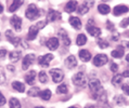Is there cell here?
<instances>
[{
    "label": "cell",
    "instance_id": "cell-30",
    "mask_svg": "<svg viewBox=\"0 0 129 108\" xmlns=\"http://www.w3.org/2000/svg\"><path fill=\"white\" fill-rule=\"evenodd\" d=\"M56 91H58V93H60V94H66L67 92H69V89H67V85L66 84H60L58 86V89H56Z\"/></svg>",
    "mask_w": 129,
    "mask_h": 108
},
{
    "label": "cell",
    "instance_id": "cell-45",
    "mask_svg": "<svg viewBox=\"0 0 129 108\" xmlns=\"http://www.w3.org/2000/svg\"><path fill=\"white\" fill-rule=\"evenodd\" d=\"M121 76H123L124 78H129V69H128V70H125Z\"/></svg>",
    "mask_w": 129,
    "mask_h": 108
},
{
    "label": "cell",
    "instance_id": "cell-37",
    "mask_svg": "<svg viewBox=\"0 0 129 108\" xmlns=\"http://www.w3.org/2000/svg\"><path fill=\"white\" fill-rule=\"evenodd\" d=\"M36 25L38 26L39 29H41V28H44L46 25H47V22H46V21H41V22H38V23L36 24Z\"/></svg>",
    "mask_w": 129,
    "mask_h": 108
},
{
    "label": "cell",
    "instance_id": "cell-7",
    "mask_svg": "<svg viewBox=\"0 0 129 108\" xmlns=\"http://www.w3.org/2000/svg\"><path fill=\"white\" fill-rule=\"evenodd\" d=\"M35 60H36V55H35V54H27V55L23 59L22 68L24 70H27L28 68H29L30 65L35 62Z\"/></svg>",
    "mask_w": 129,
    "mask_h": 108
},
{
    "label": "cell",
    "instance_id": "cell-41",
    "mask_svg": "<svg viewBox=\"0 0 129 108\" xmlns=\"http://www.w3.org/2000/svg\"><path fill=\"white\" fill-rule=\"evenodd\" d=\"M5 104H6V97L3 96V94L1 92H0V106L5 105Z\"/></svg>",
    "mask_w": 129,
    "mask_h": 108
},
{
    "label": "cell",
    "instance_id": "cell-3",
    "mask_svg": "<svg viewBox=\"0 0 129 108\" xmlns=\"http://www.w3.org/2000/svg\"><path fill=\"white\" fill-rule=\"evenodd\" d=\"M88 85H89L90 90L94 93V94H98V93L103 91L102 85H101V82L99 81V79H95V78L90 79V80L88 81Z\"/></svg>",
    "mask_w": 129,
    "mask_h": 108
},
{
    "label": "cell",
    "instance_id": "cell-31",
    "mask_svg": "<svg viewBox=\"0 0 129 108\" xmlns=\"http://www.w3.org/2000/svg\"><path fill=\"white\" fill-rule=\"evenodd\" d=\"M10 108H21V104L19 102V99L14 98V97H12L11 99H10Z\"/></svg>",
    "mask_w": 129,
    "mask_h": 108
},
{
    "label": "cell",
    "instance_id": "cell-13",
    "mask_svg": "<svg viewBox=\"0 0 129 108\" xmlns=\"http://www.w3.org/2000/svg\"><path fill=\"white\" fill-rule=\"evenodd\" d=\"M58 35L60 36V38H61V40H62V43L65 46H69L71 44V39L69 38V36H67L66 34V31L64 30V29H60L59 32H58Z\"/></svg>",
    "mask_w": 129,
    "mask_h": 108
},
{
    "label": "cell",
    "instance_id": "cell-23",
    "mask_svg": "<svg viewBox=\"0 0 129 108\" xmlns=\"http://www.w3.org/2000/svg\"><path fill=\"white\" fill-rule=\"evenodd\" d=\"M38 96H40V98L44 99V100H49L50 98H51L52 94H51V91H50V90H44V91L39 92Z\"/></svg>",
    "mask_w": 129,
    "mask_h": 108
},
{
    "label": "cell",
    "instance_id": "cell-32",
    "mask_svg": "<svg viewBox=\"0 0 129 108\" xmlns=\"http://www.w3.org/2000/svg\"><path fill=\"white\" fill-rule=\"evenodd\" d=\"M39 88H37V86H35V88H31L29 91L27 92V94L29 95V96H38V94H39Z\"/></svg>",
    "mask_w": 129,
    "mask_h": 108
},
{
    "label": "cell",
    "instance_id": "cell-29",
    "mask_svg": "<svg viewBox=\"0 0 129 108\" xmlns=\"http://www.w3.org/2000/svg\"><path fill=\"white\" fill-rule=\"evenodd\" d=\"M86 42H87V37H86L84 34H80L77 36L76 43L78 45H84V44H86Z\"/></svg>",
    "mask_w": 129,
    "mask_h": 108
},
{
    "label": "cell",
    "instance_id": "cell-16",
    "mask_svg": "<svg viewBox=\"0 0 129 108\" xmlns=\"http://www.w3.org/2000/svg\"><path fill=\"white\" fill-rule=\"evenodd\" d=\"M65 66L69 68V69H73L77 66V61H76V57L74 55H70L67 59L65 60Z\"/></svg>",
    "mask_w": 129,
    "mask_h": 108
},
{
    "label": "cell",
    "instance_id": "cell-38",
    "mask_svg": "<svg viewBox=\"0 0 129 108\" xmlns=\"http://www.w3.org/2000/svg\"><path fill=\"white\" fill-rule=\"evenodd\" d=\"M1 70L2 69H0V84L5 83V81H6V76H5V74H3Z\"/></svg>",
    "mask_w": 129,
    "mask_h": 108
},
{
    "label": "cell",
    "instance_id": "cell-17",
    "mask_svg": "<svg viewBox=\"0 0 129 108\" xmlns=\"http://www.w3.org/2000/svg\"><path fill=\"white\" fill-rule=\"evenodd\" d=\"M92 5H93V2H92V1H90V2L85 1L81 6H79V9H78V13L81 14V15H84V14H86L89 10H90V8H91Z\"/></svg>",
    "mask_w": 129,
    "mask_h": 108
},
{
    "label": "cell",
    "instance_id": "cell-20",
    "mask_svg": "<svg viewBox=\"0 0 129 108\" xmlns=\"http://www.w3.org/2000/svg\"><path fill=\"white\" fill-rule=\"evenodd\" d=\"M79 59L82 62H89L91 59V53L88 50H80L79 51Z\"/></svg>",
    "mask_w": 129,
    "mask_h": 108
},
{
    "label": "cell",
    "instance_id": "cell-33",
    "mask_svg": "<svg viewBox=\"0 0 129 108\" xmlns=\"http://www.w3.org/2000/svg\"><path fill=\"white\" fill-rule=\"evenodd\" d=\"M38 78H39V81L41 82V83H46L48 80V78H47V74L45 73V71H40L38 75Z\"/></svg>",
    "mask_w": 129,
    "mask_h": 108
},
{
    "label": "cell",
    "instance_id": "cell-28",
    "mask_svg": "<svg viewBox=\"0 0 129 108\" xmlns=\"http://www.w3.org/2000/svg\"><path fill=\"white\" fill-rule=\"evenodd\" d=\"M22 5H23V1H17V0L13 1L11 5L9 6V12H14V11H16Z\"/></svg>",
    "mask_w": 129,
    "mask_h": 108
},
{
    "label": "cell",
    "instance_id": "cell-53",
    "mask_svg": "<svg viewBox=\"0 0 129 108\" xmlns=\"http://www.w3.org/2000/svg\"><path fill=\"white\" fill-rule=\"evenodd\" d=\"M0 40H1V35H0Z\"/></svg>",
    "mask_w": 129,
    "mask_h": 108
},
{
    "label": "cell",
    "instance_id": "cell-40",
    "mask_svg": "<svg viewBox=\"0 0 129 108\" xmlns=\"http://www.w3.org/2000/svg\"><path fill=\"white\" fill-rule=\"evenodd\" d=\"M121 89H123V91L126 93L127 95H129V85L128 84H123L121 85Z\"/></svg>",
    "mask_w": 129,
    "mask_h": 108
},
{
    "label": "cell",
    "instance_id": "cell-8",
    "mask_svg": "<svg viewBox=\"0 0 129 108\" xmlns=\"http://www.w3.org/2000/svg\"><path fill=\"white\" fill-rule=\"evenodd\" d=\"M107 61H109V59H107L105 54H98L93 59V65L96 67H101L107 63Z\"/></svg>",
    "mask_w": 129,
    "mask_h": 108
},
{
    "label": "cell",
    "instance_id": "cell-42",
    "mask_svg": "<svg viewBox=\"0 0 129 108\" xmlns=\"http://www.w3.org/2000/svg\"><path fill=\"white\" fill-rule=\"evenodd\" d=\"M6 54H7V50H5V49L0 50V60H3V59H5Z\"/></svg>",
    "mask_w": 129,
    "mask_h": 108
},
{
    "label": "cell",
    "instance_id": "cell-10",
    "mask_svg": "<svg viewBox=\"0 0 129 108\" xmlns=\"http://www.w3.org/2000/svg\"><path fill=\"white\" fill-rule=\"evenodd\" d=\"M46 44H47L49 50H51V51H54V50H56V49L59 48L60 42H59V39L56 38V37H51V38H49L48 40H47Z\"/></svg>",
    "mask_w": 129,
    "mask_h": 108
},
{
    "label": "cell",
    "instance_id": "cell-51",
    "mask_svg": "<svg viewBox=\"0 0 129 108\" xmlns=\"http://www.w3.org/2000/svg\"><path fill=\"white\" fill-rule=\"evenodd\" d=\"M35 108H44V107H35Z\"/></svg>",
    "mask_w": 129,
    "mask_h": 108
},
{
    "label": "cell",
    "instance_id": "cell-35",
    "mask_svg": "<svg viewBox=\"0 0 129 108\" xmlns=\"http://www.w3.org/2000/svg\"><path fill=\"white\" fill-rule=\"evenodd\" d=\"M114 100H115V103L117 104V105H123V104H125V102H126L124 97H123V96H120V95H117Z\"/></svg>",
    "mask_w": 129,
    "mask_h": 108
},
{
    "label": "cell",
    "instance_id": "cell-46",
    "mask_svg": "<svg viewBox=\"0 0 129 108\" xmlns=\"http://www.w3.org/2000/svg\"><path fill=\"white\" fill-rule=\"evenodd\" d=\"M8 69H9V70H11V71H14V69H15V68H14L12 65H8Z\"/></svg>",
    "mask_w": 129,
    "mask_h": 108
},
{
    "label": "cell",
    "instance_id": "cell-6",
    "mask_svg": "<svg viewBox=\"0 0 129 108\" xmlns=\"http://www.w3.org/2000/svg\"><path fill=\"white\" fill-rule=\"evenodd\" d=\"M52 60H53V54H51V53L45 54V55L38 57V64L40 65L41 67H48Z\"/></svg>",
    "mask_w": 129,
    "mask_h": 108
},
{
    "label": "cell",
    "instance_id": "cell-43",
    "mask_svg": "<svg viewBox=\"0 0 129 108\" xmlns=\"http://www.w3.org/2000/svg\"><path fill=\"white\" fill-rule=\"evenodd\" d=\"M106 25H107V29H109V30H113V29H114V25L111 23L110 21L106 22Z\"/></svg>",
    "mask_w": 129,
    "mask_h": 108
},
{
    "label": "cell",
    "instance_id": "cell-18",
    "mask_svg": "<svg viewBox=\"0 0 129 108\" xmlns=\"http://www.w3.org/2000/svg\"><path fill=\"white\" fill-rule=\"evenodd\" d=\"M25 81L27 82L28 84L33 85L36 81V71L35 70H29L27 73V75L25 76Z\"/></svg>",
    "mask_w": 129,
    "mask_h": 108
},
{
    "label": "cell",
    "instance_id": "cell-39",
    "mask_svg": "<svg viewBox=\"0 0 129 108\" xmlns=\"http://www.w3.org/2000/svg\"><path fill=\"white\" fill-rule=\"evenodd\" d=\"M111 70H112L113 73H116V71L118 70V65L115 64V63H112L111 64Z\"/></svg>",
    "mask_w": 129,
    "mask_h": 108
},
{
    "label": "cell",
    "instance_id": "cell-25",
    "mask_svg": "<svg viewBox=\"0 0 129 108\" xmlns=\"http://www.w3.org/2000/svg\"><path fill=\"white\" fill-rule=\"evenodd\" d=\"M9 59L13 63L17 62V61L21 59V52H19V51H12V52H10L9 53Z\"/></svg>",
    "mask_w": 129,
    "mask_h": 108
},
{
    "label": "cell",
    "instance_id": "cell-19",
    "mask_svg": "<svg viewBox=\"0 0 129 108\" xmlns=\"http://www.w3.org/2000/svg\"><path fill=\"white\" fill-rule=\"evenodd\" d=\"M69 22H70V24L72 25V26L75 28V29H80V28H81V21L78 19V17H76V16H71Z\"/></svg>",
    "mask_w": 129,
    "mask_h": 108
},
{
    "label": "cell",
    "instance_id": "cell-22",
    "mask_svg": "<svg viewBox=\"0 0 129 108\" xmlns=\"http://www.w3.org/2000/svg\"><path fill=\"white\" fill-rule=\"evenodd\" d=\"M77 6H78L77 1H69L66 3V6H65V11L66 12H69V13L74 12V11L77 9Z\"/></svg>",
    "mask_w": 129,
    "mask_h": 108
},
{
    "label": "cell",
    "instance_id": "cell-44",
    "mask_svg": "<svg viewBox=\"0 0 129 108\" xmlns=\"http://www.w3.org/2000/svg\"><path fill=\"white\" fill-rule=\"evenodd\" d=\"M112 39H113L114 41H117L118 39H119V34H118V32H116V31H115V35L113 34V36H112Z\"/></svg>",
    "mask_w": 129,
    "mask_h": 108
},
{
    "label": "cell",
    "instance_id": "cell-11",
    "mask_svg": "<svg viewBox=\"0 0 129 108\" xmlns=\"http://www.w3.org/2000/svg\"><path fill=\"white\" fill-rule=\"evenodd\" d=\"M6 37H7V39H8V40L11 42L13 45H15V46L19 45L20 42H21V39L19 37H15L11 30H7L6 31Z\"/></svg>",
    "mask_w": 129,
    "mask_h": 108
},
{
    "label": "cell",
    "instance_id": "cell-36",
    "mask_svg": "<svg viewBox=\"0 0 129 108\" xmlns=\"http://www.w3.org/2000/svg\"><path fill=\"white\" fill-rule=\"evenodd\" d=\"M129 25V17H127V19H124L123 21L120 22V26L121 27H127Z\"/></svg>",
    "mask_w": 129,
    "mask_h": 108
},
{
    "label": "cell",
    "instance_id": "cell-15",
    "mask_svg": "<svg viewBox=\"0 0 129 108\" xmlns=\"http://www.w3.org/2000/svg\"><path fill=\"white\" fill-rule=\"evenodd\" d=\"M129 11L128 9V7L127 6H124V5H119V6H116L115 8H114L113 10V14L114 15H121V14H124V13H127Z\"/></svg>",
    "mask_w": 129,
    "mask_h": 108
},
{
    "label": "cell",
    "instance_id": "cell-52",
    "mask_svg": "<svg viewBox=\"0 0 129 108\" xmlns=\"http://www.w3.org/2000/svg\"><path fill=\"white\" fill-rule=\"evenodd\" d=\"M70 108H77V107H74V106H73V107H70Z\"/></svg>",
    "mask_w": 129,
    "mask_h": 108
},
{
    "label": "cell",
    "instance_id": "cell-49",
    "mask_svg": "<svg viewBox=\"0 0 129 108\" xmlns=\"http://www.w3.org/2000/svg\"><path fill=\"white\" fill-rule=\"evenodd\" d=\"M125 44H126L127 48H129V42H125Z\"/></svg>",
    "mask_w": 129,
    "mask_h": 108
},
{
    "label": "cell",
    "instance_id": "cell-5",
    "mask_svg": "<svg viewBox=\"0 0 129 108\" xmlns=\"http://www.w3.org/2000/svg\"><path fill=\"white\" fill-rule=\"evenodd\" d=\"M93 24V20H90L88 22V24H87V31L90 34L91 36H93V37H99L100 35H101V29H100L99 27H96L94 26V25H92Z\"/></svg>",
    "mask_w": 129,
    "mask_h": 108
},
{
    "label": "cell",
    "instance_id": "cell-2",
    "mask_svg": "<svg viewBox=\"0 0 129 108\" xmlns=\"http://www.w3.org/2000/svg\"><path fill=\"white\" fill-rule=\"evenodd\" d=\"M73 82L75 85L77 86H80V88H85L87 85V78L84 73H77L76 75H74L73 77Z\"/></svg>",
    "mask_w": 129,
    "mask_h": 108
},
{
    "label": "cell",
    "instance_id": "cell-47",
    "mask_svg": "<svg viewBox=\"0 0 129 108\" xmlns=\"http://www.w3.org/2000/svg\"><path fill=\"white\" fill-rule=\"evenodd\" d=\"M85 108H95V106L94 105H88V106H86Z\"/></svg>",
    "mask_w": 129,
    "mask_h": 108
},
{
    "label": "cell",
    "instance_id": "cell-14",
    "mask_svg": "<svg viewBox=\"0 0 129 108\" xmlns=\"http://www.w3.org/2000/svg\"><path fill=\"white\" fill-rule=\"evenodd\" d=\"M39 31V28L37 25H33V26L29 27V30H28V35H27V39L28 40H34L36 39Z\"/></svg>",
    "mask_w": 129,
    "mask_h": 108
},
{
    "label": "cell",
    "instance_id": "cell-50",
    "mask_svg": "<svg viewBox=\"0 0 129 108\" xmlns=\"http://www.w3.org/2000/svg\"><path fill=\"white\" fill-rule=\"evenodd\" d=\"M126 60L128 61V62H129V55H127V57H126Z\"/></svg>",
    "mask_w": 129,
    "mask_h": 108
},
{
    "label": "cell",
    "instance_id": "cell-9",
    "mask_svg": "<svg viewBox=\"0 0 129 108\" xmlns=\"http://www.w3.org/2000/svg\"><path fill=\"white\" fill-rule=\"evenodd\" d=\"M10 24L12 25V27L15 30L20 31L21 30V26H22V19L17 15H13L11 19H10Z\"/></svg>",
    "mask_w": 129,
    "mask_h": 108
},
{
    "label": "cell",
    "instance_id": "cell-24",
    "mask_svg": "<svg viewBox=\"0 0 129 108\" xmlns=\"http://www.w3.org/2000/svg\"><path fill=\"white\" fill-rule=\"evenodd\" d=\"M12 88L20 93H23L25 91V85L22 83V82H19V81H14L12 83Z\"/></svg>",
    "mask_w": 129,
    "mask_h": 108
},
{
    "label": "cell",
    "instance_id": "cell-4",
    "mask_svg": "<svg viewBox=\"0 0 129 108\" xmlns=\"http://www.w3.org/2000/svg\"><path fill=\"white\" fill-rule=\"evenodd\" d=\"M50 75H51V77H52L53 82H55V83L61 82L63 80V78H64L63 71L61 69H59V68H53V69H51L50 70Z\"/></svg>",
    "mask_w": 129,
    "mask_h": 108
},
{
    "label": "cell",
    "instance_id": "cell-12",
    "mask_svg": "<svg viewBox=\"0 0 129 108\" xmlns=\"http://www.w3.org/2000/svg\"><path fill=\"white\" fill-rule=\"evenodd\" d=\"M62 14H61L59 11L56 10H50L48 12V15H47V19H48V22H55L61 19Z\"/></svg>",
    "mask_w": 129,
    "mask_h": 108
},
{
    "label": "cell",
    "instance_id": "cell-27",
    "mask_svg": "<svg viewBox=\"0 0 129 108\" xmlns=\"http://www.w3.org/2000/svg\"><path fill=\"white\" fill-rule=\"evenodd\" d=\"M98 10L99 12L101 14H109L111 12V8L107 5H105V3H101V5L98 6Z\"/></svg>",
    "mask_w": 129,
    "mask_h": 108
},
{
    "label": "cell",
    "instance_id": "cell-48",
    "mask_svg": "<svg viewBox=\"0 0 129 108\" xmlns=\"http://www.w3.org/2000/svg\"><path fill=\"white\" fill-rule=\"evenodd\" d=\"M2 11H3V6L0 3V13H2Z\"/></svg>",
    "mask_w": 129,
    "mask_h": 108
},
{
    "label": "cell",
    "instance_id": "cell-1",
    "mask_svg": "<svg viewBox=\"0 0 129 108\" xmlns=\"http://www.w3.org/2000/svg\"><path fill=\"white\" fill-rule=\"evenodd\" d=\"M25 15H26L27 19L30 20V21H34V20L37 19L39 16V10H38L37 7H36V5L31 3V5L28 6L26 12H25Z\"/></svg>",
    "mask_w": 129,
    "mask_h": 108
},
{
    "label": "cell",
    "instance_id": "cell-34",
    "mask_svg": "<svg viewBox=\"0 0 129 108\" xmlns=\"http://www.w3.org/2000/svg\"><path fill=\"white\" fill-rule=\"evenodd\" d=\"M98 44H99V46L101 49H106V48H109V42H107L105 39H99L98 40Z\"/></svg>",
    "mask_w": 129,
    "mask_h": 108
},
{
    "label": "cell",
    "instance_id": "cell-21",
    "mask_svg": "<svg viewBox=\"0 0 129 108\" xmlns=\"http://www.w3.org/2000/svg\"><path fill=\"white\" fill-rule=\"evenodd\" d=\"M111 54H112V56L114 59H120V57H123V55H124V48L120 45L117 46V49L113 50Z\"/></svg>",
    "mask_w": 129,
    "mask_h": 108
},
{
    "label": "cell",
    "instance_id": "cell-26",
    "mask_svg": "<svg viewBox=\"0 0 129 108\" xmlns=\"http://www.w3.org/2000/svg\"><path fill=\"white\" fill-rule=\"evenodd\" d=\"M123 76H121L120 74H117V75H115L113 77V79H112V83L115 85V86H119V85H121V83H123Z\"/></svg>",
    "mask_w": 129,
    "mask_h": 108
}]
</instances>
